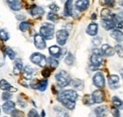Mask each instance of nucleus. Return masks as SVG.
I'll list each match as a JSON object with an SVG mask.
<instances>
[{
    "instance_id": "ddd939ff",
    "label": "nucleus",
    "mask_w": 123,
    "mask_h": 117,
    "mask_svg": "<svg viewBox=\"0 0 123 117\" xmlns=\"http://www.w3.org/2000/svg\"><path fill=\"white\" fill-rule=\"evenodd\" d=\"M30 12L31 14L35 17V18H38V17H42L44 13H45V10L42 8V7H38V6H33L30 10Z\"/></svg>"
},
{
    "instance_id": "7c9ffc66",
    "label": "nucleus",
    "mask_w": 123,
    "mask_h": 117,
    "mask_svg": "<svg viewBox=\"0 0 123 117\" xmlns=\"http://www.w3.org/2000/svg\"><path fill=\"white\" fill-rule=\"evenodd\" d=\"M74 61H75V58H74V56H73V54L72 53H67V55L65 56V58H64V62L67 64V65H69V66H71V65H73L74 64Z\"/></svg>"
},
{
    "instance_id": "9d476101",
    "label": "nucleus",
    "mask_w": 123,
    "mask_h": 117,
    "mask_svg": "<svg viewBox=\"0 0 123 117\" xmlns=\"http://www.w3.org/2000/svg\"><path fill=\"white\" fill-rule=\"evenodd\" d=\"M48 52H49V54L51 55L52 58H60L62 56V50L58 45H52L48 48Z\"/></svg>"
},
{
    "instance_id": "c85d7f7f",
    "label": "nucleus",
    "mask_w": 123,
    "mask_h": 117,
    "mask_svg": "<svg viewBox=\"0 0 123 117\" xmlns=\"http://www.w3.org/2000/svg\"><path fill=\"white\" fill-rule=\"evenodd\" d=\"M54 111H56L57 117H69L66 111H64V109H62L61 107H54Z\"/></svg>"
},
{
    "instance_id": "b1692460",
    "label": "nucleus",
    "mask_w": 123,
    "mask_h": 117,
    "mask_svg": "<svg viewBox=\"0 0 123 117\" xmlns=\"http://www.w3.org/2000/svg\"><path fill=\"white\" fill-rule=\"evenodd\" d=\"M7 3L10 6V8L12 10L15 11V12L20 11L22 9V2L21 1H14V0H12V1H8Z\"/></svg>"
},
{
    "instance_id": "6ab92c4d",
    "label": "nucleus",
    "mask_w": 123,
    "mask_h": 117,
    "mask_svg": "<svg viewBox=\"0 0 123 117\" xmlns=\"http://www.w3.org/2000/svg\"><path fill=\"white\" fill-rule=\"evenodd\" d=\"M111 37L113 39H115L117 42L120 43L123 41V32L121 30H118V29H114L111 32Z\"/></svg>"
},
{
    "instance_id": "f8f14e48",
    "label": "nucleus",
    "mask_w": 123,
    "mask_h": 117,
    "mask_svg": "<svg viewBox=\"0 0 123 117\" xmlns=\"http://www.w3.org/2000/svg\"><path fill=\"white\" fill-rule=\"evenodd\" d=\"M100 51H101L102 55H104V56H106V57H112V56L115 55V49L107 44H102Z\"/></svg>"
},
{
    "instance_id": "5fc2aeb1",
    "label": "nucleus",
    "mask_w": 123,
    "mask_h": 117,
    "mask_svg": "<svg viewBox=\"0 0 123 117\" xmlns=\"http://www.w3.org/2000/svg\"><path fill=\"white\" fill-rule=\"evenodd\" d=\"M120 75H121V77L123 79V69H120Z\"/></svg>"
},
{
    "instance_id": "dca6fc26",
    "label": "nucleus",
    "mask_w": 123,
    "mask_h": 117,
    "mask_svg": "<svg viewBox=\"0 0 123 117\" xmlns=\"http://www.w3.org/2000/svg\"><path fill=\"white\" fill-rule=\"evenodd\" d=\"M73 1H66L65 2V6H64V10H63V15L64 16H72L73 14Z\"/></svg>"
},
{
    "instance_id": "37998d69",
    "label": "nucleus",
    "mask_w": 123,
    "mask_h": 117,
    "mask_svg": "<svg viewBox=\"0 0 123 117\" xmlns=\"http://www.w3.org/2000/svg\"><path fill=\"white\" fill-rule=\"evenodd\" d=\"M28 117H40V115L38 114V112H37L36 110L32 109V110L30 111V112L28 113Z\"/></svg>"
},
{
    "instance_id": "c756f323",
    "label": "nucleus",
    "mask_w": 123,
    "mask_h": 117,
    "mask_svg": "<svg viewBox=\"0 0 123 117\" xmlns=\"http://www.w3.org/2000/svg\"><path fill=\"white\" fill-rule=\"evenodd\" d=\"M11 88H12V85H11L6 79L0 80V89H1V90H3L4 92H9Z\"/></svg>"
},
{
    "instance_id": "4468645a",
    "label": "nucleus",
    "mask_w": 123,
    "mask_h": 117,
    "mask_svg": "<svg viewBox=\"0 0 123 117\" xmlns=\"http://www.w3.org/2000/svg\"><path fill=\"white\" fill-rule=\"evenodd\" d=\"M90 2L87 0H80V1H76L75 5H76V10L78 12H84L88 9Z\"/></svg>"
},
{
    "instance_id": "423d86ee",
    "label": "nucleus",
    "mask_w": 123,
    "mask_h": 117,
    "mask_svg": "<svg viewBox=\"0 0 123 117\" xmlns=\"http://www.w3.org/2000/svg\"><path fill=\"white\" fill-rule=\"evenodd\" d=\"M68 36H69V33L67 32V30L65 29H60L56 32V40H57V43L60 45H64L67 39H68Z\"/></svg>"
},
{
    "instance_id": "6e6552de",
    "label": "nucleus",
    "mask_w": 123,
    "mask_h": 117,
    "mask_svg": "<svg viewBox=\"0 0 123 117\" xmlns=\"http://www.w3.org/2000/svg\"><path fill=\"white\" fill-rule=\"evenodd\" d=\"M34 44L35 47L38 49H45L46 46V40L40 35V34H35L34 35Z\"/></svg>"
},
{
    "instance_id": "c03bdc74",
    "label": "nucleus",
    "mask_w": 123,
    "mask_h": 117,
    "mask_svg": "<svg viewBox=\"0 0 123 117\" xmlns=\"http://www.w3.org/2000/svg\"><path fill=\"white\" fill-rule=\"evenodd\" d=\"M112 114L114 115V117H120V112L119 110H117V108H112Z\"/></svg>"
},
{
    "instance_id": "39448f33",
    "label": "nucleus",
    "mask_w": 123,
    "mask_h": 117,
    "mask_svg": "<svg viewBox=\"0 0 123 117\" xmlns=\"http://www.w3.org/2000/svg\"><path fill=\"white\" fill-rule=\"evenodd\" d=\"M93 83L97 88L102 89L105 87V77L101 72H98L93 76Z\"/></svg>"
},
{
    "instance_id": "c9c22d12",
    "label": "nucleus",
    "mask_w": 123,
    "mask_h": 117,
    "mask_svg": "<svg viewBox=\"0 0 123 117\" xmlns=\"http://www.w3.org/2000/svg\"><path fill=\"white\" fill-rule=\"evenodd\" d=\"M47 85H48V81H47V79L41 80V81L39 82V87H38V90H39V91H41V92H44V91H46Z\"/></svg>"
},
{
    "instance_id": "f704fd0d",
    "label": "nucleus",
    "mask_w": 123,
    "mask_h": 117,
    "mask_svg": "<svg viewBox=\"0 0 123 117\" xmlns=\"http://www.w3.org/2000/svg\"><path fill=\"white\" fill-rule=\"evenodd\" d=\"M9 39H10V34L8 33V31L5 29H0V40H2L3 42H6Z\"/></svg>"
},
{
    "instance_id": "2eb2a0df",
    "label": "nucleus",
    "mask_w": 123,
    "mask_h": 117,
    "mask_svg": "<svg viewBox=\"0 0 123 117\" xmlns=\"http://www.w3.org/2000/svg\"><path fill=\"white\" fill-rule=\"evenodd\" d=\"M98 31V26L97 23H91L86 29V33L90 36H93V37L97 36Z\"/></svg>"
},
{
    "instance_id": "8fccbe9b",
    "label": "nucleus",
    "mask_w": 123,
    "mask_h": 117,
    "mask_svg": "<svg viewBox=\"0 0 123 117\" xmlns=\"http://www.w3.org/2000/svg\"><path fill=\"white\" fill-rule=\"evenodd\" d=\"M104 4L107 5L108 7H113L115 5V1H105Z\"/></svg>"
},
{
    "instance_id": "09e8293b",
    "label": "nucleus",
    "mask_w": 123,
    "mask_h": 117,
    "mask_svg": "<svg viewBox=\"0 0 123 117\" xmlns=\"http://www.w3.org/2000/svg\"><path fill=\"white\" fill-rule=\"evenodd\" d=\"M116 28L118 29H123V20L122 21H120L119 23H117V24H116Z\"/></svg>"
},
{
    "instance_id": "aec40b11",
    "label": "nucleus",
    "mask_w": 123,
    "mask_h": 117,
    "mask_svg": "<svg viewBox=\"0 0 123 117\" xmlns=\"http://www.w3.org/2000/svg\"><path fill=\"white\" fill-rule=\"evenodd\" d=\"M101 25L106 30H114L116 29V24L113 20H101Z\"/></svg>"
},
{
    "instance_id": "de8ad7c7",
    "label": "nucleus",
    "mask_w": 123,
    "mask_h": 117,
    "mask_svg": "<svg viewBox=\"0 0 123 117\" xmlns=\"http://www.w3.org/2000/svg\"><path fill=\"white\" fill-rule=\"evenodd\" d=\"M93 54H94V55H98V56H101V57H102V53H101V51H100L98 48H94V49H93Z\"/></svg>"
},
{
    "instance_id": "412c9836",
    "label": "nucleus",
    "mask_w": 123,
    "mask_h": 117,
    "mask_svg": "<svg viewBox=\"0 0 123 117\" xmlns=\"http://www.w3.org/2000/svg\"><path fill=\"white\" fill-rule=\"evenodd\" d=\"M34 72V69H32L31 66H29V65H27V66H25L24 68H23V76H24V78H26V79H28V80H30L32 78V74Z\"/></svg>"
},
{
    "instance_id": "4c0bfd02",
    "label": "nucleus",
    "mask_w": 123,
    "mask_h": 117,
    "mask_svg": "<svg viewBox=\"0 0 123 117\" xmlns=\"http://www.w3.org/2000/svg\"><path fill=\"white\" fill-rule=\"evenodd\" d=\"M46 18H47V20H49V21H52V22H55V21H57L58 20V15L56 14L55 12H49L47 16H46Z\"/></svg>"
},
{
    "instance_id": "cd10ccee",
    "label": "nucleus",
    "mask_w": 123,
    "mask_h": 117,
    "mask_svg": "<svg viewBox=\"0 0 123 117\" xmlns=\"http://www.w3.org/2000/svg\"><path fill=\"white\" fill-rule=\"evenodd\" d=\"M46 64H48L51 69H55L59 66V61H58V59L50 57V58H46Z\"/></svg>"
},
{
    "instance_id": "e433bc0d",
    "label": "nucleus",
    "mask_w": 123,
    "mask_h": 117,
    "mask_svg": "<svg viewBox=\"0 0 123 117\" xmlns=\"http://www.w3.org/2000/svg\"><path fill=\"white\" fill-rule=\"evenodd\" d=\"M114 49H115V53H117L118 57L123 58V47L121 44H117Z\"/></svg>"
},
{
    "instance_id": "3c124183",
    "label": "nucleus",
    "mask_w": 123,
    "mask_h": 117,
    "mask_svg": "<svg viewBox=\"0 0 123 117\" xmlns=\"http://www.w3.org/2000/svg\"><path fill=\"white\" fill-rule=\"evenodd\" d=\"M16 19L19 20V21H22V22H23V20L26 19V16H25V15H16Z\"/></svg>"
},
{
    "instance_id": "1a4fd4ad",
    "label": "nucleus",
    "mask_w": 123,
    "mask_h": 117,
    "mask_svg": "<svg viewBox=\"0 0 123 117\" xmlns=\"http://www.w3.org/2000/svg\"><path fill=\"white\" fill-rule=\"evenodd\" d=\"M108 83L111 89H117L119 88V76L117 75H110L108 76Z\"/></svg>"
},
{
    "instance_id": "a19ab883",
    "label": "nucleus",
    "mask_w": 123,
    "mask_h": 117,
    "mask_svg": "<svg viewBox=\"0 0 123 117\" xmlns=\"http://www.w3.org/2000/svg\"><path fill=\"white\" fill-rule=\"evenodd\" d=\"M39 80L38 79H34V80H32L31 82V89H33V90H38V87H39Z\"/></svg>"
},
{
    "instance_id": "473e14b6",
    "label": "nucleus",
    "mask_w": 123,
    "mask_h": 117,
    "mask_svg": "<svg viewBox=\"0 0 123 117\" xmlns=\"http://www.w3.org/2000/svg\"><path fill=\"white\" fill-rule=\"evenodd\" d=\"M30 28H31V23L28 22V21H23V22H21L20 25H19V29H20L21 31H23V32L29 30Z\"/></svg>"
},
{
    "instance_id": "5701e85b",
    "label": "nucleus",
    "mask_w": 123,
    "mask_h": 117,
    "mask_svg": "<svg viewBox=\"0 0 123 117\" xmlns=\"http://www.w3.org/2000/svg\"><path fill=\"white\" fill-rule=\"evenodd\" d=\"M71 85H72V87L74 88L75 90H82L83 87H84V83H83V81L82 80H80V79H79V78H75V79H71V83H70Z\"/></svg>"
},
{
    "instance_id": "f03ea898",
    "label": "nucleus",
    "mask_w": 123,
    "mask_h": 117,
    "mask_svg": "<svg viewBox=\"0 0 123 117\" xmlns=\"http://www.w3.org/2000/svg\"><path fill=\"white\" fill-rule=\"evenodd\" d=\"M54 26L49 24V23H45L42 25L40 28V35L45 39V40H51L54 36Z\"/></svg>"
},
{
    "instance_id": "f257e3e1",
    "label": "nucleus",
    "mask_w": 123,
    "mask_h": 117,
    "mask_svg": "<svg viewBox=\"0 0 123 117\" xmlns=\"http://www.w3.org/2000/svg\"><path fill=\"white\" fill-rule=\"evenodd\" d=\"M55 78L57 80L58 85L61 88H64L68 85H70L71 83V77L69 76V74L64 70H61L59 73L56 74Z\"/></svg>"
},
{
    "instance_id": "a211bd4d",
    "label": "nucleus",
    "mask_w": 123,
    "mask_h": 117,
    "mask_svg": "<svg viewBox=\"0 0 123 117\" xmlns=\"http://www.w3.org/2000/svg\"><path fill=\"white\" fill-rule=\"evenodd\" d=\"M94 112L98 117H104L107 115V107L106 106H98L94 110Z\"/></svg>"
},
{
    "instance_id": "20e7f679",
    "label": "nucleus",
    "mask_w": 123,
    "mask_h": 117,
    "mask_svg": "<svg viewBox=\"0 0 123 117\" xmlns=\"http://www.w3.org/2000/svg\"><path fill=\"white\" fill-rule=\"evenodd\" d=\"M59 97L63 98V99L70 100L72 102H76V100L79 97V94H78L77 92L74 91V90H64V91H62L60 94Z\"/></svg>"
},
{
    "instance_id": "79ce46f5",
    "label": "nucleus",
    "mask_w": 123,
    "mask_h": 117,
    "mask_svg": "<svg viewBox=\"0 0 123 117\" xmlns=\"http://www.w3.org/2000/svg\"><path fill=\"white\" fill-rule=\"evenodd\" d=\"M50 74H51V69H49V68H47V67H45L44 70L42 71V76H43L44 77H46V78H47V77L50 76Z\"/></svg>"
},
{
    "instance_id": "49530a36",
    "label": "nucleus",
    "mask_w": 123,
    "mask_h": 117,
    "mask_svg": "<svg viewBox=\"0 0 123 117\" xmlns=\"http://www.w3.org/2000/svg\"><path fill=\"white\" fill-rule=\"evenodd\" d=\"M92 43H93V44H95V45H99V44H101V38H99V37H95L92 40Z\"/></svg>"
},
{
    "instance_id": "393cba45",
    "label": "nucleus",
    "mask_w": 123,
    "mask_h": 117,
    "mask_svg": "<svg viewBox=\"0 0 123 117\" xmlns=\"http://www.w3.org/2000/svg\"><path fill=\"white\" fill-rule=\"evenodd\" d=\"M58 100H59L66 109H68V110H71V111H72V110L75 109V105H76L75 102H72V101L67 100V99H63V98H61V97H59Z\"/></svg>"
},
{
    "instance_id": "58836bf2",
    "label": "nucleus",
    "mask_w": 123,
    "mask_h": 117,
    "mask_svg": "<svg viewBox=\"0 0 123 117\" xmlns=\"http://www.w3.org/2000/svg\"><path fill=\"white\" fill-rule=\"evenodd\" d=\"M12 94L10 92H4L2 94V99L4 101H10L12 99Z\"/></svg>"
},
{
    "instance_id": "ea45409f",
    "label": "nucleus",
    "mask_w": 123,
    "mask_h": 117,
    "mask_svg": "<svg viewBox=\"0 0 123 117\" xmlns=\"http://www.w3.org/2000/svg\"><path fill=\"white\" fill-rule=\"evenodd\" d=\"M11 114L12 117H25L24 112L21 111H18V110H14Z\"/></svg>"
},
{
    "instance_id": "6e6d98bb",
    "label": "nucleus",
    "mask_w": 123,
    "mask_h": 117,
    "mask_svg": "<svg viewBox=\"0 0 123 117\" xmlns=\"http://www.w3.org/2000/svg\"><path fill=\"white\" fill-rule=\"evenodd\" d=\"M119 4H120V5H121V6L123 7V1H121V2H119Z\"/></svg>"
},
{
    "instance_id": "0eeeda50",
    "label": "nucleus",
    "mask_w": 123,
    "mask_h": 117,
    "mask_svg": "<svg viewBox=\"0 0 123 117\" xmlns=\"http://www.w3.org/2000/svg\"><path fill=\"white\" fill-rule=\"evenodd\" d=\"M92 98L94 103H97V104L102 103L105 100L104 92L102 90H96V91H94L92 94Z\"/></svg>"
},
{
    "instance_id": "f3484780",
    "label": "nucleus",
    "mask_w": 123,
    "mask_h": 117,
    "mask_svg": "<svg viewBox=\"0 0 123 117\" xmlns=\"http://www.w3.org/2000/svg\"><path fill=\"white\" fill-rule=\"evenodd\" d=\"M90 61H91V65L93 66H96V67H98L102 64L103 62V58L101 56H98V55H94L92 54L91 58H90Z\"/></svg>"
},
{
    "instance_id": "a18cd8bd",
    "label": "nucleus",
    "mask_w": 123,
    "mask_h": 117,
    "mask_svg": "<svg viewBox=\"0 0 123 117\" xmlns=\"http://www.w3.org/2000/svg\"><path fill=\"white\" fill-rule=\"evenodd\" d=\"M48 8L50 9V11H51L52 12H58V11H59V7H58L56 4H51V5L48 6Z\"/></svg>"
},
{
    "instance_id": "9b49d317",
    "label": "nucleus",
    "mask_w": 123,
    "mask_h": 117,
    "mask_svg": "<svg viewBox=\"0 0 123 117\" xmlns=\"http://www.w3.org/2000/svg\"><path fill=\"white\" fill-rule=\"evenodd\" d=\"M2 109H3V111H4L5 113L10 114V113H12L15 110V103L12 102V100L6 101V102L4 103V105L2 106Z\"/></svg>"
},
{
    "instance_id": "bb28decb",
    "label": "nucleus",
    "mask_w": 123,
    "mask_h": 117,
    "mask_svg": "<svg viewBox=\"0 0 123 117\" xmlns=\"http://www.w3.org/2000/svg\"><path fill=\"white\" fill-rule=\"evenodd\" d=\"M112 103H113L114 107L117 108V110H123V101L120 100L117 96H113V98H112Z\"/></svg>"
},
{
    "instance_id": "72a5a7b5",
    "label": "nucleus",
    "mask_w": 123,
    "mask_h": 117,
    "mask_svg": "<svg viewBox=\"0 0 123 117\" xmlns=\"http://www.w3.org/2000/svg\"><path fill=\"white\" fill-rule=\"evenodd\" d=\"M82 103L86 106H91L94 104V101H93V98H92V95H89V94H86L83 96L82 98Z\"/></svg>"
},
{
    "instance_id": "2f4dec72",
    "label": "nucleus",
    "mask_w": 123,
    "mask_h": 117,
    "mask_svg": "<svg viewBox=\"0 0 123 117\" xmlns=\"http://www.w3.org/2000/svg\"><path fill=\"white\" fill-rule=\"evenodd\" d=\"M4 54L6 56H8L11 59H14L15 58V52L11 47H6L4 49Z\"/></svg>"
},
{
    "instance_id": "864d4df0",
    "label": "nucleus",
    "mask_w": 123,
    "mask_h": 117,
    "mask_svg": "<svg viewBox=\"0 0 123 117\" xmlns=\"http://www.w3.org/2000/svg\"><path fill=\"white\" fill-rule=\"evenodd\" d=\"M41 116H42V117H45V116H46V113H45V111H42V114H41Z\"/></svg>"
},
{
    "instance_id": "603ef678",
    "label": "nucleus",
    "mask_w": 123,
    "mask_h": 117,
    "mask_svg": "<svg viewBox=\"0 0 123 117\" xmlns=\"http://www.w3.org/2000/svg\"><path fill=\"white\" fill-rule=\"evenodd\" d=\"M96 18H97V14H96V13H93V15L91 16V19L94 20V19H96Z\"/></svg>"
},
{
    "instance_id": "4be33fe9",
    "label": "nucleus",
    "mask_w": 123,
    "mask_h": 117,
    "mask_svg": "<svg viewBox=\"0 0 123 117\" xmlns=\"http://www.w3.org/2000/svg\"><path fill=\"white\" fill-rule=\"evenodd\" d=\"M23 68H24V66H23L22 60L19 59V58L16 59L15 62H14V67H13V74H14L15 76L19 75V74L23 71Z\"/></svg>"
},
{
    "instance_id": "4d7b16f0",
    "label": "nucleus",
    "mask_w": 123,
    "mask_h": 117,
    "mask_svg": "<svg viewBox=\"0 0 123 117\" xmlns=\"http://www.w3.org/2000/svg\"><path fill=\"white\" fill-rule=\"evenodd\" d=\"M95 117H98V116H95Z\"/></svg>"
},
{
    "instance_id": "a878e982",
    "label": "nucleus",
    "mask_w": 123,
    "mask_h": 117,
    "mask_svg": "<svg viewBox=\"0 0 123 117\" xmlns=\"http://www.w3.org/2000/svg\"><path fill=\"white\" fill-rule=\"evenodd\" d=\"M113 16L114 14L111 12V11L108 8H105L101 11V18L103 20H113Z\"/></svg>"
},
{
    "instance_id": "7ed1b4c3",
    "label": "nucleus",
    "mask_w": 123,
    "mask_h": 117,
    "mask_svg": "<svg viewBox=\"0 0 123 117\" xmlns=\"http://www.w3.org/2000/svg\"><path fill=\"white\" fill-rule=\"evenodd\" d=\"M31 61L32 63H34L40 67H44V68L46 65V56L41 53H33L31 56Z\"/></svg>"
}]
</instances>
